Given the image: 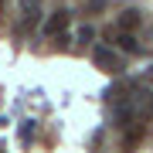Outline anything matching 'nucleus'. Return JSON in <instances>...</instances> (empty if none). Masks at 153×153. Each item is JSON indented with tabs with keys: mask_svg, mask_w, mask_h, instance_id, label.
I'll return each mask as SVG.
<instances>
[{
	"mask_svg": "<svg viewBox=\"0 0 153 153\" xmlns=\"http://www.w3.org/2000/svg\"><path fill=\"white\" fill-rule=\"evenodd\" d=\"M41 10V0H21V14L24 21H34V14Z\"/></svg>",
	"mask_w": 153,
	"mask_h": 153,
	"instance_id": "obj_4",
	"label": "nucleus"
},
{
	"mask_svg": "<svg viewBox=\"0 0 153 153\" xmlns=\"http://www.w3.org/2000/svg\"><path fill=\"white\" fill-rule=\"evenodd\" d=\"M136 27H140V10H123L119 14V31L129 34V31H136Z\"/></svg>",
	"mask_w": 153,
	"mask_h": 153,
	"instance_id": "obj_3",
	"label": "nucleus"
},
{
	"mask_svg": "<svg viewBox=\"0 0 153 153\" xmlns=\"http://www.w3.org/2000/svg\"><path fill=\"white\" fill-rule=\"evenodd\" d=\"M92 58H95V65L105 68V71H119V68H123V65H119V55H116V51H109V48H102V44L92 51Z\"/></svg>",
	"mask_w": 153,
	"mask_h": 153,
	"instance_id": "obj_2",
	"label": "nucleus"
},
{
	"mask_svg": "<svg viewBox=\"0 0 153 153\" xmlns=\"http://www.w3.org/2000/svg\"><path fill=\"white\" fill-rule=\"evenodd\" d=\"M92 38H95L92 24H85V27H78V41H92Z\"/></svg>",
	"mask_w": 153,
	"mask_h": 153,
	"instance_id": "obj_6",
	"label": "nucleus"
},
{
	"mask_svg": "<svg viewBox=\"0 0 153 153\" xmlns=\"http://www.w3.org/2000/svg\"><path fill=\"white\" fill-rule=\"evenodd\" d=\"M68 24H71V14L68 10H55L48 21H44V34H48V38H58V34L68 31Z\"/></svg>",
	"mask_w": 153,
	"mask_h": 153,
	"instance_id": "obj_1",
	"label": "nucleus"
},
{
	"mask_svg": "<svg viewBox=\"0 0 153 153\" xmlns=\"http://www.w3.org/2000/svg\"><path fill=\"white\" fill-rule=\"evenodd\" d=\"M88 4H92V7H102V0H88Z\"/></svg>",
	"mask_w": 153,
	"mask_h": 153,
	"instance_id": "obj_7",
	"label": "nucleus"
},
{
	"mask_svg": "<svg viewBox=\"0 0 153 153\" xmlns=\"http://www.w3.org/2000/svg\"><path fill=\"white\" fill-rule=\"evenodd\" d=\"M119 48L129 51V55H140V41L133 38V34H119Z\"/></svg>",
	"mask_w": 153,
	"mask_h": 153,
	"instance_id": "obj_5",
	"label": "nucleus"
}]
</instances>
